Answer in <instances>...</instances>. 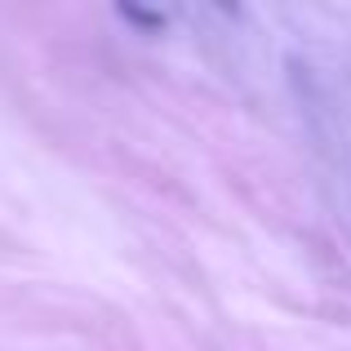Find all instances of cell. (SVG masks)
Here are the masks:
<instances>
[{
  "mask_svg": "<svg viewBox=\"0 0 351 351\" xmlns=\"http://www.w3.org/2000/svg\"><path fill=\"white\" fill-rule=\"evenodd\" d=\"M120 14H125L129 23H138V27H152V32H160V27H165V14H156V9H134V5H120Z\"/></svg>",
  "mask_w": 351,
  "mask_h": 351,
  "instance_id": "cell-1",
  "label": "cell"
}]
</instances>
